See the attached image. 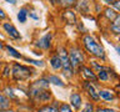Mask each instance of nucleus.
Returning <instances> with one entry per match:
<instances>
[{
    "mask_svg": "<svg viewBox=\"0 0 120 112\" xmlns=\"http://www.w3.org/2000/svg\"><path fill=\"white\" fill-rule=\"evenodd\" d=\"M95 111V103L89 101V102H84L80 108V112H94Z\"/></svg>",
    "mask_w": 120,
    "mask_h": 112,
    "instance_id": "27",
    "label": "nucleus"
},
{
    "mask_svg": "<svg viewBox=\"0 0 120 112\" xmlns=\"http://www.w3.org/2000/svg\"><path fill=\"white\" fill-rule=\"evenodd\" d=\"M22 60H24V62H26L28 65L33 66V67H40V69L45 67L44 60H36V59H31V57H25V56H22Z\"/></svg>",
    "mask_w": 120,
    "mask_h": 112,
    "instance_id": "21",
    "label": "nucleus"
},
{
    "mask_svg": "<svg viewBox=\"0 0 120 112\" xmlns=\"http://www.w3.org/2000/svg\"><path fill=\"white\" fill-rule=\"evenodd\" d=\"M94 112H118L114 108H110V107H100V106H95V111Z\"/></svg>",
    "mask_w": 120,
    "mask_h": 112,
    "instance_id": "30",
    "label": "nucleus"
},
{
    "mask_svg": "<svg viewBox=\"0 0 120 112\" xmlns=\"http://www.w3.org/2000/svg\"><path fill=\"white\" fill-rule=\"evenodd\" d=\"M28 13H29V6H21L20 9L18 10L16 13V19L18 21L20 22V24H26V21H28Z\"/></svg>",
    "mask_w": 120,
    "mask_h": 112,
    "instance_id": "20",
    "label": "nucleus"
},
{
    "mask_svg": "<svg viewBox=\"0 0 120 112\" xmlns=\"http://www.w3.org/2000/svg\"><path fill=\"white\" fill-rule=\"evenodd\" d=\"M89 66L94 70V72L96 75L98 82L101 84H112V82H118L119 75L118 72L112 69L111 66L101 63L95 59H89Z\"/></svg>",
    "mask_w": 120,
    "mask_h": 112,
    "instance_id": "2",
    "label": "nucleus"
},
{
    "mask_svg": "<svg viewBox=\"0 0 120 112\" xmlns=\"http://www.w3.org/2000/svg\"><path fill=\"white\" fill-rule=\"evenodd\" d=\"M108 32L110 34V36H114L118 39L119 34H120V15H118L114 20L109 22L108 25Z\"/></svg>",
    "mask_w": 120,
    "mask_h": 112,
    "instance_id": "16",
    "label": "nucleus"
},
{
    "mask_svg": "<svg viewBox=\"0 0 120 112\" xmlns=\"http://www.w3.org/2000/svg\"><path fill=\"white\" fill-rule=\"evenodd\" d=\"M11 107H13L11 101L0 92V112H4V111L9 110V108H11Z\"/></svg>",
    "mask_w": 120,
    "mask_h": 112,
    "instance_id": "23",
    "label": "nucleus"
},
{
    "mask_svg": "<svg viewBox=\"0 0 120 112\" xmlns=\"http://www.w3.org/2000/svg\"><path fill=\"white\" fill-rule=\"evenodd\" d=\"M4 112H16V111H15L13 107H11V108H9V110H6V111H4Z\"/></svg>",
    "mask_w": 120,
    "mask_h": 112,
    "instance_id": "38",
    "label": "nucleus"
},
{
    "mask_svg": "<svg viewBox=\"0 0 120 112\" xmlns=\"http://www.w3.org/2000/svg\"><path fill=\"white\" fill-rule=\"evenodd\" d=\"M58 112H74V110L68 102H60L58 106Z\"/></svg>",
    "mask_w": 120,
    "mask_h": 112,
    "instance_id": "28",
    "label": "nucleus"
},
{
    "mask_svg": "<svg viewBox=\"0 0 120 112\" xmlns=\"http://www.w3.org/2000/svg\"><path fill=\"white\" fill-rule=\"evenodd\" d=\"M49 66H50V69L52 71H55V72H58V71H61V67H63V62L60 57L58 55L55 54L54 51L50 52V56H49Z\"/></svg>",
    "mask_w": 120,
    "mask_h": 112,
    "instance_id": "15",
    "label": "nucleus"
},
{
    "mask_svg": "<svg viewBox=\"0 0 120 112\" xmlns=\"http://www.w3.org/2000/svg\"><path fill=\"white\" fill-rule=\"evenodd\" d=\"M99 88H100L99 82H90V81H85V80L81 81V90L85 92V95L89 97V100L94 103L100 101Z\"/></svg>",
    "mask_w": 120,
    "mask_h": 112,
    "instance_id": "5",
    "label": "nucleus"
},
{
    "mask_svg": "<svg viewBox=\"0 0 120 112\" xmlns=\"http://www.w3.org/2000/svg\"><path fill=\"white\" fill-rule=\"evenodd\" d=\"M75 74L79 75V76H80L82 80H85V81L98 82V78H96V75H95V72H94V70L90 66L86 65V63L79 66L76 69V71H75Z\"/></svg>",
    "mask_w": 120,
    "mask_h": 112,
    "instance_id": "10",
    "label": "nucleus"
},
{
    "mask_svg": "<svg viewBox=\"0 0 120 112\" xmlns=\"http://www.w3.org/2000/svg\"><path fill=\"white\" fill-rule=\"evenodd\" d=\"M35 112H58V107L52 106L51 103H45L38 106Z\"/></svg>",
    "mask_w": 120,
    "mask_h": 112,
    "instance_id": "24",
    "label": "nucleus"
},
{
    "mask_svg": "<svg viewBox=\"0 0 120 112\" xmlns=\"http://www.w3.org/2000/svg\"><path fill=\"white\" fill-rule=\"evenodd\" d=\"M60 18H61V20L65 22L68 26H75L78 21V15L74 11V9H65L61 11V14H60Z\"/></svg>",
    "mask_w": 120,
    "mask_h": 112,
    "instance_id": "12",
    "label": "nucleus"
},
{
    "mask_svg": "<svg viewBox=\"0 0 120 112\" xmlns=\"http://www.w3.org/2000/svg\"><path fill=\"white\" fill-rule=\"evenodd\" d=\"M78 112H80V111H78Z\"/></svg>",
    "mask_w": 120,
    "mask_h": 112,
    "instance_id": "40",
    "label": "nucleus"
},
{
    "mask_svg": "<svg viewBox=\"0 0 120 112\" xmlns=\"http://www.w3.org/2000/svg\"><path fill=\"white\" fill-rule=\"evenodd\" d=\"M114 47H115V51H116V54H120V46H119V42H115Z\"/></svg>",
    "mask_w": 120,
    "mask_h": 112,
    "instance_id": "35",
    "label": "nucleus"
},
{
    "mask_svg": "<svg viewBox=\"0 0 120 112\" xmlns=\"http://www.w3.org/2000/svg\"><path fill=\"white\" fill-rule=\"evenodd\" d=\"M10 75H11L10 63H5V65L3 66V69L0 70V77L1 78H10Z\"/></svg>",
    "mask_w": 120,
    "mask_h": 112,
    "instance_id": "26",
    "label": "nucleus"
},
{
    "mask_svg": "<svg viewBox=\"0 0 120 112\" xmlns=\"http://www.w3.org/2000/svg\"><path fill=\"white\" fill-rule=\"evenodd\" d=\"M0 87H1V77H0Z\"/></svg>",
    "mask_w": 120,
    "mask_h": 112,
    "instance_id": "39",
    "label": "nucleus"
},
{
    "mask_svg": "<svg viewBox=\"0 0 120 112\" xmlns=\"http://www.w3.org/2000/svg\"><path fill=\"white\" fill-rule=\"evenodd\" d=\"M4 44H5V42H4V41L1 40V37H0V50H3V49H4Z\"/></svg>",
    "mask_w": 120,
    "mask_h": 112,
    "instance_id": "36",
    "label": "nucleus"
},
{
    "mask_svg": "<svg viewBox=\"0 0 120 112\" xmlns=\"http://www.w3.org/2000/svg\"><path fill=\"white\" fill-rule=\"evenodd\" d=\"M3 1L10 4V5H16V4H18V0H3Z\"/></svg>",
    "mask_w": 120,
    "mask_h": 112,
    "instance_id": "34",
    "label": "nucleus"
},
{
    "mask_svg": "<svg viewBox=\"0 0 120 112\" xmlns=\"http://www.w3.org/2000/svg\"><path fill=\"white\" fill-rule=\"evenodd\" d=\"M3 50H5L6 51V54L10 56V57H13L15 60H21L22 59V54L19 50H16L13 45H10L9 42H5L4 44V49Z\"/></svg>",
    "mask_w": 120,
    "mask_h": 112,
    "instance_id": "19",
    "label": "nucleus"
},
{
    "mask_svg": "<svg viewBox=\"0 0 120 112\" xmlns=\"http://www.w3.org/2000/svg\"><path fill=\"white\" fill-rule=\"evenodd\" d=\"M11 80L15 84H21V82H26L31 80V77L36 74V69L30 65H25V63H20L18 61L11 62Z\"/></svg>",
    "mask_w": 120,
    "mask_h": 112,
    "instance_id": "3",
    "label": "nucleus"
},
{
    "mask_svg": "<svg viewBox=\"0 0 120 112\" xmlns=\"http://www.w3.org/2000/svg\"><path fill=\"white\" fill-rule=\"evenodd\" d=\"M0 29L3 30V32L9 37L11 41H20L22 39L20 31L18 30V28L15 26L13 22H11L10 19H8L5 21H1L0 24Z\"/></svg>",
    "mask_w": 120,
    "mask_h": 112,
    "instance_id": "6",
    "label": "nucleus"
},
{
    "mask_svg": "<svg viewBox=\"0 0 120 112\" xmlns=\"http://www.w3.org/2000/svg\"><path fill=\"white\" fill-rule=\"evenodd\" d=\"M44 76H45V78L48 80V82L50 85H54V86H56V87H66V84L64 82V80L59 76V75L46 74V75H44Z\"/></svg>",
    "mask_w": 120,
    "mask_h": 112,
    "instance_id": "17",
    "label": "nucleus"
},
{
    "mask_svg": "<svg viewBox=\"0 0 120 112\" xmlns=\"http://www.w3.org/2000/svg\"><path fill=\"white\" fill-rule=\"evenodd\" d=\"M63 67H61V76L64 78H66V80H71L74 76H75V70H74V67L71 66V63L69 61V57L65 59V60H63Z\"/></svg>",
    "mask_w": 120,
    "mask_h": 112,
    "instance_id": "14",
    "label": "nucleus"
},
{
    "mask_svg": "<svg viewBox=\"0 0 120 112\" xmlns=\"http://www.w3.org/2000/svg\"><path fill=\"white\" fill-rule=\"evenodd\" d=\"M110 7H111V9H114L116 13L120 14V0H112Z\"/></svg>",
    "mask_w": 120,
    "mask_h": 112,
    "instance_id": "31",
    "label": "nucleus"
},
{
    "mask_svg": "<svg viewBox=\"0 0 120 112\" xmlns=\"http://www.w3.org/2000/svg\"><path fill=\"white\" fill-rule=\"evenodd\" d=\"M71 106L74 111H80V108L84 103V97H82V93L81 92H78V91H74L70 93L69 96V102H68Z\"/></svg>",
    "mask_w": 120,
    "mask_h": 112,
    "instance_id": "11",
    "label": "nucleus"
},
{
    "mask_svg": "<svg viewBox=\"0 0 120 112\" xmlns=\"http://www.w3.org/2000/svg\"><path fill=\"white\" fill-rule=\"evenodd\" d=\"M76 0H55V5H58L61 10L73 9Z\"/></svg>",
    "mask_w": 120,
    "mask_h": 112,
    "instance_id": "22",
    "label": "nucleus"
},
{
    "mask_svg": "<svg viewBox=\"0 0 120 112\" xmlns=\"http://www.w3.org/2000/svg\"><path fill=\"white\" fill-rule=\"evenodd\" d=\"M95 0H76L74 5V11L80 14L81 18L86 16V15H93V5Z\"/></svg>",
    "mask_w": 120,
    "mask_h": 112,
    "instance_id": "8",
    "label": "nucleus"
},
{
    "mask_svg": "<svg viewBox=\"0 0 120 112\" xmlns=\"http://www.w3.org/2000/svg\"><path fill=\"white\" fill-rule=\"evenodd\" d=\"M78 44L84 50L86 56H89L91 59H95L98 61L106 62V60H108L106 51H105L101 41L94 34L88 32V34H84V35H80Z\"/></svg>",
    "mask_w": 120,
    "mask_h": 112,
    "instance_id": "1",
    "label": "nucleus"
},
{
    "mask_svg": "<svg viewBox=\"0 0 120 112\" xmlns=\"http://www.w3.org/2000/svg\"><path fill=\"white\" fill-rule=\"evenodd\" d=\"M29 112H30V111H29Z\"/></svg>",
    "mask_w": 120,
    "mask_h": 112,
    "instance_id": "41",
    "label": "nucleus"
},
{
    "mask_svg": "<svg viewBox=\"0 0 120 112\" xmlns=\"http://www.w3.org/2000/svg\"><path fill=\"white\" fill-rule=\"evenodd\" d=\"M118 15H120V14L116 13V11L114 9H111L110 6H104L103 7V11H101V14H100V16L103 18L104 20H106L108 22H110V21L114 20Z\"/></svg>",
    "mask_w": 120,
    "mask_h": 112,
    "instance_id": "18",
    "label": "nucleus"
},
{
    "mask_svg": "<svg viewBox=\"0 0 120 112\" xmlns=\"http://www.w3.org/2000/svg\"><path fill=\"white\" fill-rule=\"evenodd\" d=\"M96 1H99L100 4H103L104 6H110L111 3H112V0H96Z\"/></svg>",
    "mask_w": 120,
    "mask_h": 112,
    "instance_id": "33",
    "label": "nucleus"
},
{
    "mask_svg": "<svg viewBox=\"0 0 120 112\" xmlns=\"http://www.w3.org/2000/svg\"><path fill=\"white\" fill-rule=\"evenodd\" d=\"M68 57H69V61H70L71 66L74 67L75 71H76V69L79 66H81V65H84V63L88 62V56H86L84 50L80 47V45L78 42L71 44L70 46L68 47Z\"/></svg>",
    "mask_w": 120,
    "mask_h": 112,
    "instance_id": "4",
    "label": "nucleus"
},
{
    "mask_svg": "<svg viewBox=\"0 0 120 112\" xmlns=\"http://www.w3.org/2000/svg\"><path fill=\"white\" fill-rule=\"evenodd\" d=\"M46 1H48L49 4H51L52 6H55V0H46Z\"/></svg>",
    "mask_w": 120,
    "mask_h": 112,
    "instance_id": "37",
    "label": "nucleus"
},
{
    "mask_svg": "<svg viewBox=\"0 0 120 112\" xmlns=\"http://www.w3.org/2000/svg\"><path fill=\"white\" fill-rule=\"evenodd\" d=\"M75 28H76L78 32L80 35H84V34H88V28L85 26V22L82 21V19H78L76 24H75Z\"/></svg>",
    "mask_w": 120,
    "mask_h": 112,
    "instance_id": "25",
    "label": "nucleus"
},
{
    "mask_svg": "<svg viewBox=\"0 0 120 112\" xmlns=\"http://www.w3.org/2000/svg\"><path fill=\"white\" fill-rule=\"evenodd\" d=\"M8 19H9L8 14L5 13V10L0 6V21H5V20H8Z\"/></svg>",
    "mask_w": 120,
    "mask_h": 112,
    "instance_id": "32",
    "label": "nucleus"
},
{
    "mask_svg": "<svg viewBox=\"0 0 120 112\" xmlns=\"http://www.w3.org/2000/svg\"><path fill=\"white\" fill-rule=\"evenodd\" d=\"M28 18H30L31 20H35V21H39L40 20V15L36 13L34 9H30L29 7V13H28Z\"/></svg>",
    "mask_w": 120,
    "mask_h": 112,
    "instance_id": "29",
    "label": "nucleus"
},
{
    "mask_svg": "<svg viewBox=\"0 0 120 112\" xmlns=\"http://www.w3.org/2000/svg\"><path fill=\"white\" fill-rule=\"evenodd\" d=\"M52 41H54V34L49 31L40 36L36 41H34L33 46L39 51H50L52 49Z\"/></svg>",
    "mask_w": 120,
    "mask_h": 112,
    "instance_id": "7",
    "label": "nucleus"
},
{
    "mask_svg": "<svg viewBox=\"0 0 120 112\" xmlns=\"http://www.w3.org/2000/svg\"><path fill=\"white\" fill-rule=\"evenodd\" d=\"M99 98L103 102H116L119 98V91H115L111 87H100Z\"/></svg>",
    "mask_w": 120,
    "mask_h": 112,
    "instance_id": "9",
    "label": "nucleus"
},
{
    "mask_svg": "<svg viewBox=\"0 0 120 112\" xmlns=\"http://www.w3.org/2000/svg\"><path fill=\"white\" fill-rule=\"evenodd\" d=\"M1 93L11 101V103H21L20 98H19V95H18V90L15 87H13L11 85H5L4 86Z\"/></svg>",
    "mask_w": 120,
    "mask_h": 112,
    "instance_id": "13",
    "label": "nucleus"
}]
</instances>
